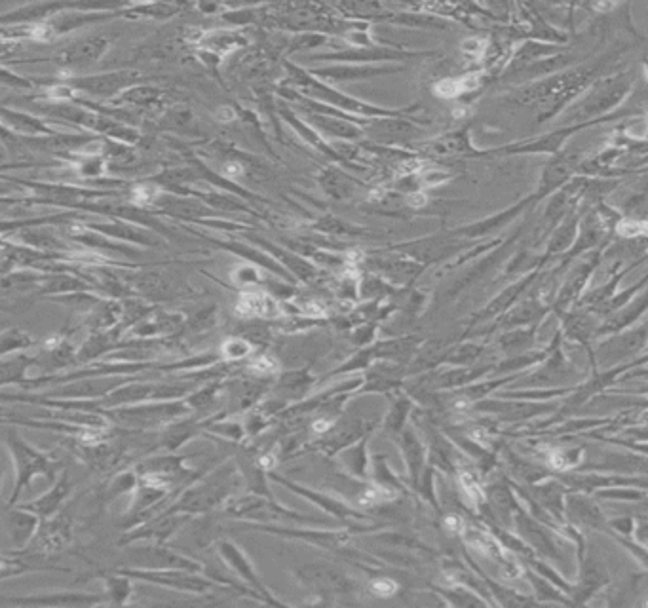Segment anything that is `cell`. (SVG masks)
Returning a JSON list of instances; mask_svg holds the SVG:
<instances>
[{
	"label": "cell",
	"mask_w": 648,
	"mask_h": 608,
	"mask_svg": "<svg viewBox=\"0 0 648 608\" xmlns=\"http://www.w3.org/2000/svg\"><path fill=\"white\" fill-rule=\"evenodd\" d=\"M6 443L13 458V470H16V483H13L12 496L8 506L12 507L18 502L19 495L25 487H29L36 477H48L52 483H55L60 477V462L52 456V454L36 451L30 447L29 443H25L16 432H8Z\"/></svg>",
	"instance_id": "2"
},
{
	"label": "cell",
	"mask_w": 648,
	"mask_h": 608,
	"mask_svg": "<svg viewBox=\"0 0 648 608\" xmlns=\"http://www.w3.org/2000/svg\"><path fill=\"white\" fill-rule=\"evenodd\" d=\"M30 359L25 356H13L12 359L4 358L2 364V384L6 386L10 382H23L25 369L29 367Z\"/></svg>",
	"instance_id": "34"
},
{
	"label": "cell",
	"mask_w": 648,
	"mask_h": 608,
	"mask_svg": "<svg viewBox=\"0 0 648 608\" xmlns=\"http://www.w3.org/2000/svg\"><path fill=\"white\" fill-rule=\"evenodd\" d=\"M613 8H616V4H613V2H597L595 4V10H599V12H607V10H613Z\"/></svg>",
	"instance_id": "53"
},
{
	"label": "cell",
	"mask_w": 648,
	"mask_h": 608,
	"mask_svg": "<svg viewBox=\"0 0 648 608\" xmlns=\"http://www.w3.org/2000/svg\"><path fill=\"white\" fill-rule=\"evenodd\" d=\"M40 534H38V542H40V548L46 549V551H55V549H61L69 542V538H71V529L67 525L65 519H52V521H46L44 525H42Z\"/></svg>",
	"instance_id": "22"
},
{
	"label": "cell",
	"mask_w": 648,
	"mask_h": 608,
	"mask_svg": "<svg viewBox=\"0 0 648 608\" xmlns=\"http://www.w3.org/2000/svg\"><path fill=\"white\" fill-rule=\"evenodd\" d=\"M38 527H40V517L25 510L23 506L12 507L6 513V532L16 549L27 548V544L38 532Z\"/></svg>",
	"instance_id": "16"
},
{
	"label": "cell",
	"mask_w": 648,
	"mask_h": 608,
	"mask_svg": "<svg viewBox=\"0 0 648 608\" xmlns=\"http://www.w3.org/2000/svg\"><path fill=\"white\" fill-rule=\"evenodd\" d=\"M181 8L166 2H149V4H125L122 16L125 18H145V19H169Z\"/></svg>",
	"instance_id": "24"
},
{
	"label": "cell",
	"mask_w": 648,
	"mask_h": 608,
	"mask_svg": "<svg viewBox=\"0 0 648 608\" xmlns=\"http://www.w3.org/2000/svg\"><path fill=\"white\" fill-rule=\"evenodd\" d=\"M616 230H618L620 236H625V238H635V236H641V234H647L648 236V221H631V219H624V221H620Z\"/></svg>",
	"instance_id": "38"
},
{
	"label": "cell",
	"mask_w": 648,
	"mask_h": 608,
	"mask_svg": "<svg viewBox=\"0 0 648 608\" xmlns=\"http://www.w3.org/2000/svg\"><path fill=\"white\" fill-rule=\"evenodd\" d=\"M367 590L371 595L381 597V599H388V597H393L398 593L399 585L398 582H393L392 578H386V576H379V578H373L369 582Z\"/></svg>",
	"instance_id": "37"
},
{
	"label": "cell",
	"mask_w": 648,
	"mask_h": 608,
	"mask_svg": "<svg viewBox=\"0 0 648 608\" xmlns=\"http://www.w3.org/2000/svg\"><path fill=\"white\" fill-rule=\"evenodd\" d=\"M454 114H457V116H464L466 108H457V111H454Z\"/></svg>",
	"instance_id": "54"
},
{
	"label": "cell",
	"mask_w": 648,
	"mask_h": 608,
	"mask_svg": "<svg viewBox=\"0 0 648 608\" xmlns=\"http://www.w3.org/2000/svg\"><path fill=\"white\" fill-rule=\"evenodd\" d=\"M247 369L259 378H272L280 371V359L274 358L272 354L261 352L247 361Z\"/></svg>",
	"instance_id": "32"
},
{
	"label": "cell",
	"mask_w": 648,
	"mask_h": 608,
	"mask_svg": "<svg viewBox=\"0 0 648 608\" xmlns=\"http://www.w3.org/2000/svg\"><path fill=\"white\" fill-rule=\"evenodd\" d=\"M312 382H314V378L308 375V371H287V373L278 376V381L274 384V392H276L274 395H278L284 401H287L289 405L291 403H301L303 398H306V394L310 392Z\"/></svg>",
	"instance_id": "17"
},
{
	"label": "cell",
	"mask_w": 648,
	"mask_h": 608,
	"mask_svg": "<svg viewBox=\"0 0 648 608\" xmlns=\"http://www.w3.org/2000/svg\"><path fill=\"white\" fill-rule=\"evenodd\" d=\"M286 69L291 90L298 91L301 96L308 97L312 101L339 108L342 113H348L352 116H357V118H375L381 114H388V111H382V108L369 105V103L359 101L356 97L346 96L345 91H339L331 84L321 82L314 74H310L308 69H301L293 63H286Z\"/></svg>",
	"instance_id": "1"
},
{
	"label": "cell",
	"mask_w": 648,
	"mask_h": 608,
	"mask_svg": "<svg viewBox=\"0 0 648 608\" xmlns=\"http://www.w3.org/2000/svg\"><path fill=\"white\" fill-rule=\"evenodd\" d=\"M297 580L303 585L314 590L315 595H335V593H352L354 591V582L346 578L345 574L335 570L325 565H308V567H301L295 570Z\"/></svg>",
	"instance_id": "9"
},
{
	"label": "cell",
	"mask_w": 648,
	"mask_h": 608,
	"mask_svg": "<svg viewBox=\"0 0 648 608\" xmlns=\"http://www.w3.org/2000/svg\"><path fill=\"white\" fill-rule=\"evenodd\" d=\"M164 99V94L158 88H152V86H147V84H139V86H133L128 91H124L122 96L116 97L114 103H122V105H131V107H141V108H149V107H158L160 101Z\"/></svg>",
	"instance_id": "23"
},
{
	"label": "cell",
	"mask_w": 648,
	"mask_h": 608,
	"mask_svg": "<svg viewBox=\"0 0 648 608\" xmlns=\"http://www.w3.org/2000/svg\"><path fill=\"white\" fill-rule=\"evenodd\" d=\"M547 458H549V466L555 468V470H569L572 466L580 464V460H572L571 454L561 453V451H552V453L547 454Z\"/></svg>",
	"instance_id": "41"
},
{
	"label": "cell",
	"mask_w": 648,
	"mask_h": 608,
	"mask_svg": "<svg viewBox=\"0 0 648 608\" xmlns=\"http://www.w3.org/2000/svg\"><path fill=\"white\" fill-rule=\"evenodd\" d=\"M268 477H270L272 481H276V483L284 485V487H287L289 490H293L295 495L303 496V498H306L308 502H314L315 506H320L323 512L329 513V515H333V517L340 519V521L362 519V513L357 512V510L350 507L348 504H345L342 500H339V498H335V496L328 495V492H320V490L303 487V485L295 483V481H289V479L278 475V473H274V471H270Z\"/></svg>",
	"instance_id": "10"
},
{
	"label": "cell",
	"mask_w": 648,
	"mask_h": 608,
	"mask_svg": "<svg viewBox=\"0 0 648 608\" xmlns=\"http://www.w3.org/2000/svg\"><path fill=\"white\" fill-rule=\"evenodd\" d=\"M234 118H236V114H234V111L230 107H220L219 113H217V120L219 122H228V120Z\"/></svg>",
	"instance_id": "49"
},
{
	"label": "cell",
	"mask_w": 648,
	"mask_h": 608,
	"mask_svg": "<svg viewBox=\"0 0 648 608\" xmlns=\"http://www.w3.org/2000/svg\"><path fill=\"white\" fill-rule=\"evenodd\" d=\"M257 244L264 245V247H267V249L270 251V253H272L274 259H276L278 263H281V266H284V269H286V270L289 269V270H291V274L298 276V278H301L303 281L314 280L315 276L320 274V270L315 269V266L312 263H308L306 259H303V257L295 255V253H289V251H286V249L270 247V245H268V242H264V240H261V238H257Z\"/></svg>",
	"instance_id": "20"
},
{
	"label": "cell",
	"mask_w": 648,
	"mask_h": 608,
	"mask_svg": "<svg viewBox=\"0 0 648 608\" xmlns=\"http://www.w3.org/2000/svg\"><path fill=\"white\" fill-rule=\"evenodd\" d=\"M407 203H409L410 208H415V209L424 208V206L428 203V196H426V194H424V192H420V191L410 192L409 196H407Z\"/></svg>",
	"instance_id": "47"
},
{
	"label": "cell",
	"mask_w": 648,
	"mask_h": 608,
	"mask_svg": "<svg viewBox=\"0 0 648 608\" xmlns=\"http://www.w3.org/2000/svg\"><path fill=\"white\" fill-rule=\"evenodd\" d=\"M114 36L108 33H94V35L82 36L78 40L69 42L63 48L55 50L50 61L61 69V72L72 74L78 69H88V67L99 63L103 55L107 54L113 46Z\"/></svg>",
	"instance_id": "4"
},
{
	"label": "cell",
	"mask_w": 648,
	"mask_h": 608,
	"mask_svg": "<svg viewBox=\"0 0 648 608\" xmlns=\"http://www.w3.org/2000/svg\"><path fill=\"white\" fill-rule=\"evenodd\" d=\"M244 175H245V166L242 164V162H238V160L225 162V166H223V177H225L226 181H233V183H236V181L242 179Z\"/></svg>",
	"instance_id": "42"
},
{
	"label": "cell",
	"mask_w": 648,
	"mask_h": 608,
	"mask_svg": "<svg viewBox=\"0 0 648 608\" xmlns=\"http://www.w3.org/2000/svg\"><path fill=\"white\" fill-rule=\"evenodd\" d=\"M198 10L203 12V16H211L217 12V4H198Z\"/></svg>",
	"instance_id": "52"
},
{
	"label": "cell",
	"mask_w": 648,
	"mask_h": 608,
	"mask_svg": "<svg viewBox=\"0 0 648 608\" xmlns=\"http://www.w3.org/2000/svg\"><path fill=\"white\" fill-rule=\"evenodd\" d=\"M468 436H470L474 441L481 443L483 447H488V434L483 428H471L470 432H468Z\"/></svg>",
	"instance_id": "48"
},
{
	"label": "cell",
	"mask_w": 648,
	"mask_h": 608,
	"mask_svg": "<svg viewBox=\"0 0 648 608\" xmlns=\"http://www.w3.org/2000/svg\"><path fill=\"white\" fill-rule=\"evenodd\" d=\"M337 456H339L342 470L348 471L352 477L365 481V477H367V437H363L350 447L342 449Z\"/></svg>",
	"instance_id": "21"
},
{
	"label": "cell",
	"mask_w": 648,
	"mask_h": 608,
	"mask_svg": "<svg viewBox=\"0 0 648 608\" xmlns=\"http://www.w3.org/2000/svg\"><path fill=\"white\" fill-rule=\"evenodd\" d=\"M141 82H143V74L133 71V69L88 74V77H69L63 80V84L71 86L78 96L108 99V101H114L124 91H128L133 86H139Z\"/></svg>",
	"instance_id": "3"
},
{
	"label": "cell",
	"mask_w": 648,
	"mask_h": 608,
	"mask_svg": "<svg viewBox=\"0 0 648 608\" xmlns=\"http://www.w3.org/2000/svg\"><path fill=\"white\" fill-rule=\"evenodd\" d=\"M69 490H71V483H69V479L67 475H63L52 485V489L46 492V495H42L40 498H36L35 502H30V504H21L25 510H29V512L36 513L40 519H50L54 517L57 510L61 507L63 500L69 495Z\"/></svg>",
	"instance_id": "18"
},
{
	"label": "cell",
	"mask_w": 648,
	"mask_h": 608,
	"mask_svg": "<svg viewBox=\"0 0 648 608\" xmlns=\"http://www.w3.org/2000/svg\"><path fill=\"white\" fill-rule=\"evenodd\" d=\"M647 607H648V601H647Z\"/></svg>",
	"instance_id": "55"
},
{
	"label": "cell",
	"mask_w": 648,
	"mask_h": 608,
	"mask_svg": "<svg viewBox=\"0 0 648 608\" xmlns=\"http://www.w3.org/2000/svg\"><path fill=\"white\" fill-rule=\"evenodd\" d=\"M107 602H111L108 595L80 593V591H54V593L2 599V604H16V607H94Z\"/></svg>",
	"instance_id": "8"
},
{
	"label": "cell",
	"mask_w": 648,
	"mask_h": 608,
	"mask_svg": "<svg viewBox=\"0 0 648 608\" xmlns=\"http://www.w3.org/2000/svg\"><path fill=\"white\" fill-rule=\"evenodd\" d=\"M189 517L191 515H184V513H172V515L160 513L147 527L131 531L120 544H130L135 542V540H149V538H155L156 544H164L167 538L173 536L189 521Z\"/></svg>",
	"instance_id": "13"
},
{
	"label": "cell",
	"mask_w": 648,
	"mask_h": 608,
	"mask_svg": "<svg viewBox=\"0 0 648 608\" xmlns=\"http://www.w3.org/2000/svg\"><path fill=\"white\" fill-rule=\"evenodd\" d=\"M485 40H479V38H468V40L462 42V52L468 55H481L483 50H485Z\"/></svg>",
	"instance_id": "44"
},
{
	"label": "cell",
	"mask_w": 648,
	"mask_h": 608,
	"mask_svg": "<svg viewBox=\"0 0 648 608\" xmlns=\"http://www.w3.org/2000/svg\"><path fill=\"white\" fill-rule=\"evenodd\" d=\"M637 538H639V542L648 549V525H639V529H637Z\"/></svg>",
	"instance_id": "51"
},
{
	"label": "cell",
	"mask_w": 648,
	"mask_h": 608,
	"mask_svg": "<svg viewBox=\"0 0 648 608\" xmlns=\"http://www.w3.org/2000/svg\"><path fill=\"white\" fill-rule=\"evenodd\" d=\"M470 401L468 400H457L452 403V411L454 412H468L470 411Z\"/></svg>",
	"instance_id": "50"
},
{
	"label": "cell",
	"mask_w": 648,
	"mask_h": 608,
	"mask_svg": "<svg viewBox=\"0 0 648 608\" xmlns=\"http://www.w3.org/2000/svg\"><path fill=\"white\" fill-rule=\"evenodd\" d=\"M304 120L308 122L310 128H314L315 132H321L329 137L342 139V141H354V139L362 137L365 130L359 122L354 120L339 118V116H328V114H318L304 111Z\"/></svg>",
	"instance_id": "12"
},
{
	"label": "cell",
	"mask_w": 648,
	"mask_h": 608,
	"mask_svg": "<svg viewBox=\"0 0 648 608\" xmlns=\"http://www.w3.org/2000/svg\"><path fill=\"white\" fill-rule=\"evenodd\" d=\"M321 186L325 188L328 194H331L333 198H348L352 194V181H348L340 171L337 169H325L321 173L320 179Z\"/></svg>",
	"instance_id": "30"
},
{
	"label": "cell",
	"mask_w": 648,
	"mask_h": 608,
	"mask_svg": "<svg viewBox=\"0 0 648 608\" xmlns=\"http://www.w3.org/2000/svg\"><path fill=\"white\" fill-rule=\"evenodd\" d=\"M125 576L149 584L169 587V590L192 593V595H203L211 590H225L228 585L220 584L217 580L202 576V573H191V570H145V568H122L120 570Z\"/></svg>",
	"instance_id": "5"
},
{
	"label": "cell",
	"mask_w": 648,
	"mask_h": 608,
	"mask_svg": "<svg viewBox=\"0 0 648 608\" xmlns=\"http://www.w3.org/2000/svg\"><path fill=\"white\" fill-rule=\"evenodd\" d=\"M462 536H464V542L470 546V548L477 549L479 553L491 555L494 559H502L505 553V549L500 546L496 540H494L488 532H483L476 527H466L464 532H462Z\"/></svg>",
	"instance_id": "25"
},
{
	"label": "cell",
	"mask_w": 648,
	"mask_h": 608,
	"mask_svg": "<svg viewBox=\"0 0 648 608\" xmlns=\"http://www.w3.org/2000/svg\"><path fill=\"white\" fill-rule=\"evenodd\" d=\"M445 527L449 529V532H452V534H462L466 529V523L462 521V517H458V515H447Z\"/></svg>",
	"instance_id": "45"
},
{
	"label": "cell",
	"mask_w": 648,
	"mask_h": 608,
	"mask_svg": "<svg viewBox=\"0 0 648 608\" xmlns=\"http://www.w3.org/2000/svg\"><path fill=\"white\" fill-rule=\"evenodd\" d=\"M458 82H460L462 91L476 90L477 86H479V74H477V72H471V74H466V77L458 78Z\"/></svg>",
	"instance_id": "46"
},
{
	"label": "cell",
	"mask_w": 648,
	"mask_h": 608,
	"mask_svg": "<svg viewBox=\"0 0 648 608\" xmlns=\"http://www.w3.org/2000/svg\"><path fill=\"white\" fill-rule=\"evenodd\" d=\"M162 194H164V186H160L155 181H150V183H137L131 188L130 198L137 208L143 209L156 206L162 200Z\"/></svg>",
	"instance_id": "28"
},
{
	"label": "cell",
	"mask_w": 648,
	"mask_h": 608,
	"mask_svg": "<svg viewBox=\"0 0 648 608\" xmlns=\"http://www.w3.org/2000/svg\"><path fill=\"white\" fill-rule=\"evenodd\" d=\"M131 582H133V578L125 576L120 570L116 576L108 574L107 578H105V584H107V595L111 599V602H114V604L130 602L131 595H133V584Z\"/></svg>",
	"instance_id": "27"
},
{
	"label": "cell",
	"mask_w": 648,
	"mask_h": 608,
	"mask_svg": "<svg viewBox=\"0 0 648 608\" xmlns=\"http://www.w3.org/2000/svg\"><path fill=\"white\" fill-rule=\"evenodd\" d=\"M2 124L6 132H13L21 137H48L55 139L61 137L63 133L55 130L54 125H50L46 120L36 118L29 113H19V111H10L8 107L2 108Z\"/></svg>",
	"instance_id": "11"
},
{
	"label": "cell",
	"mask_w": 648,
	"mask_h": 608,
	"mask_svg": "<svg viewBox=\"0 0 648 608\" xmlns=\"http://www.w3.org/2000/svg\"><path fill=\"white\" fill-rule=\"evenodd\" d=\"M435 94L440 97H457L458 94H462V88H460V82L458 80H452V78H445V80H440V82L435 84Z\"/></svg>",
	"instance_id": "40"
},
{
	"label": "cell",
	"mask_w": 648,
	"mask_h": 608,
	"mask_svg": "<svg viewBox=\"0 0 648 608\" xmlns=\"http://www.w3.org/2000/svg\"><path fill=\"white\" fill-rule=\"evenodd\" d=\"M217 551H219L220 559L225 561L226 565L233 568L234 573L238 574V578L242 580V582H245L251 590H255L257 593L262 597V601L268 602V604H284V602L278 601V599L270 593V590H268L267 585L262 584L261 578H259V574L255 573V567H253V563L250 561V557H247L245 551H242L233 540H219V542H217Z\"/></svg>",
	"instance_id": "7"
},
{
	"label": "cell",
	"mask_w": 648,
	"mask_h": 608,
	"mask_svg": "<svg viewBox=\"0 0 648 608\" xmlns=\"http://www.w3.org/2000/svg\"><path fill=\"white\" fill-rule=\"evenodd\" d=\"M128 563L131 567L145 568V570H191V573H203V567L196 561L189 559L184 555L172 551L162 544L147 546V548L131 549L128 555Z\"/></svg>",
	"instance_id": "6"
},
{
	"label": "cell",
	"mask_w": 648,
	"mask_h": 608,
	"mask_svg": "<svg viewBox=\"0 0 648 608\" xmlns=\"http://www.w3.org/2000/svg\"><path fill=\"white\" fill-rule=\"evenodd\" d=\"M500 565H502V570L508 578H519L523 574V568L519 567V563L510 551H505L504 557L500 559Z\"/></svg>",
	"instance_id": "43"
},
{
	"label": "cell",
	"mask_w": 648,
	"mask_h": 608,
	"mask_svg": "<svg viewBox=\"0 0 648 608\" xmlns=\"http://www.w3.org/2000/svg\"><path fill=\"white\" fill-rule=\"evenodd\" d=\"M219 350L223 361H226V364H238V361H244V359H247L250 356H253L255 344L250 342L245 337L234 334V337H228V339L220 344Z\"/></svg>",
	"instance_id": "26"
},
{
	"label": "cell",
	"mask_w": 648,
	"mask_h": 608,
	"mask_svg": "<svg viewBox=\"0 0 648 608\" xmlns=\"http://www.w3.org/2000/svg\"><path fill=\"white\" fill-rule=\"evenodd\" d=\"M84 227H88L89 230H96L99 234L111 236L114 240H122V242H130V244H141V245H160V240L155 238L152 234L147 232L145 228L135 227L131 223H125L122 219H111V221H99V223H82Z\"/></svg>",
	"instance_id": "15"
},
{
	"label": "cell",
	"mask_w": 648,
	"mask_h": 608,
	"mask_svg": "<svg viewBox=\"0 0 648 608\" xmlns=\"http://www.w3.org/2000/svg\"><path fill=\"white\" fill-rule=\"evenodd\" d=\"M310 74H314L318 80L328 84H340V82H357V80H365V78L379 77L382 72H390L392 69L388 67H375V65H329L320 67V69H308Z\"/></svg>",
	"instance_id": "14"
},
{
	"label": "cell",
	"mask_w": 648,
	"mask_h": 608,
	"mask_svg": "<svg viewBox=\"0 0 648 608\" xmlns=\"http://www.w3.org/2000/svg\"><path fill=\"white\" fill-rule=\"evenodd\" d=\"M209 432H217L230 441H242L247 434L244 422H215L209 426Z\"/></svg>",
	"instance_id": "36"
},
{
	"label": "cell",
	"mask_w": 648,
	"mask_h": 608,
	"mask_svg": "<svg viewBox=\"0 0 648 608\" xmlns=\"http://www.w3.org/2000/svg\"><path fill=\"white\" fill-rule=\"evenodd\" d=\"M396 54L382 50L379 46L375 48H340L331 54H318L312 55V61H340L345 65H357V63H373V61L390 60Z\"/></svg>",
	"instance_id": "19"
},
{
	"label": "cell",
	"mask_w": 648,
	"mask_h": 608,
	"mask_svg": "<svg viewBox=\"0 0 648 608\" xmlns=\"http://www.w3.org/2000/svg\"><path fill=\"white\" fill-rule=\"evenodd\" d=\"M33 346V339L29 334L19 331V329H12V331H4L2 334V356H8L12 352H19L25 348Z\"/></svg>",
	"instance_id": "35"
},
{
	"label": "cell",
	"mask_w": 648,
	"mask_h": 608,
	"mask_svg": "<svg viewBox=\"0 0 648 608\" xmlns=\"http://www.w3.org/2000/svg\"><path fill=\"white\" fill-rule=\"evenodd\" d=\"M162 128H169V130H175V132H194L196 130V122H194V116L186 107L183 105H179V107L169 108L162 120Z\"/></svg>",
	"instance_id": "29"
},
{
	"label": "cell",
	"mask_w": 648,
	"mask_h": 608,
	"mask_svg": "<svg viewBox=\"0 0 648 608\" xmlns=\"http://www.w3.org/2000/svg\"><path fill=\"white\" fill-rule=\"evenodd\" d=\"M449 177H451V175H449L447 171H443V169H440V167H426V169L420 171L423 185H426V186L441 185V183H445Z\"/></svg>",
	"instance_id": "39"
},
{
	"label": "cell",
	"mask_w": 648,
	"mask_h": 608,
	"mask_svg": "<svg viewBox=\"0 0 648 608\" xmlns=\"http://www.w3.org/2000/svg\"><path fill=\"white\" fill-rule=\"evenodd\" d=\"M230 278H233L234 286L250 289V287H261L264 274H262V266H257L255 263H242L230 272Z\"/></svg>",
	"instance_id": "31"
},
{
	"label": "cell",
	"mask_w": 648,
	"mask_h": 608,
	"mask_svg": "<svg viewBox=\"0 0 648 608\" xmlns=\"http://www.w3.org/2000/svg\"><path fill=\"white\" fill-rule=\"evenodd\" d=\"M458 479H460V487H462V490H464L466 498H468L471 504H476V502L483 500L481 479H479V473H477L476 470H470V468L460 470V473H458Z\"/></svg>",
	"instance_id": "33"
}]
</instances>
